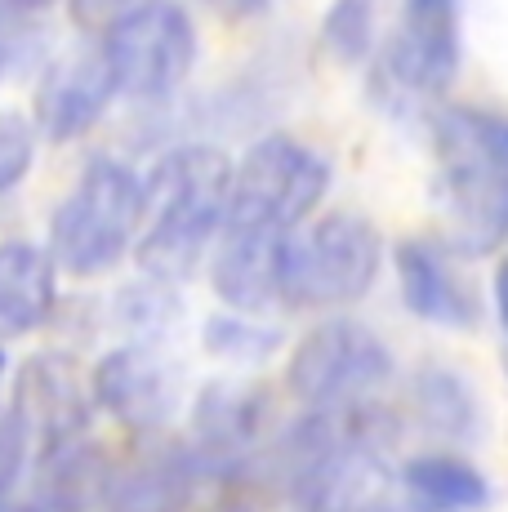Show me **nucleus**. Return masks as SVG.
Listing matches in <instances>:
<instances>
[{"instance_id": "nucleus-25", "label": "nucleus", "mask_w": 508, "mask_h": 512, "mask_svg": "<svg viewBox=\"0 0 508 512\" xmlns=\"http://www.w3.org/2000/svg\"><path fill=\"white\" fill-rule=\"evenodd\" d=\"M14 512H81V499L58 495V490H41V495L27 499V504L14 508Z\"/></svg>"}, {"instance_id": "nucleus-17", "label": "nucleus", "mask_w": 508, "mask_h": 512, "mask_svg": "<svg viewBox=\"0 0 508 512\" xmlns=\"http://www.w3.org/2000/svg\"><path fill=\"white\" fill-rule=\"evenodd\" d=\"M402 481H406V495L424 499V504H437V508H451V512L482 508L486 499H491L486 477L459 455H419V459H410Z\"/></svg>"}, {"instance_id": "nucleus-28", "label": "nucleus", "mask_w": 508, "mask_h": 512, "mask_svg": "<svg viewBox=\"0 0 508 512\" xmlns=\"http://www.w3.org/2000/svg\"><path fill=\"white\" fill-rule=\"evenodd\" d=\"M210 512H250V508L241 504V499H223V504H214Z\"/></svg>"}, {"instance_id": "nucleus-8", "label": "nucleus", "mask_w": 508, "mask_h": 512, "mask_svg": "<svg viewBox=\"0 0 508 512\" xmlns=\"http://www.w3.org/2000/svg\"><path fill=\"white\" fill-rule=\"evenodd\" d=\"M272 397L254 379H214L197 392L192 406V455L210 477H232L254 459L268 432Z\"/></svg>"}, {"instance_id": "nucleus-24", "label": "nucleus", "mask_w": 508, "mask_h": 512, "mask_svg": "<svg viewBox=\"0 0 508 512\" xmlns=\"http://www.w3.org/2000/svg\"><path fill=\"white\" fill-rule=\"evenodd\" d=\"M201 5H210L219 18H232V23H241V18L263 14V9H268L272 0H201Z\"/></svg>"}, {"instance_id": "nucleus-9", "label": "nucleus", "mask_w": 508, "mask_h": 512, "mask_svg": "<svg viewBox=\"0 0 508 512\" xmlns=\"http://www.w3.org/2000/svg\"><path fill=\"white\" fill-rule=\"evenodd\" d=\"M90 397L130 432H156L179 406V370L152 343L107 352L90 374Z\"/></svg>"}, {"instance_id": "nucleus-11", "label": "nucleus", "mask_w": 508, "mask_h": 512, "mask_svg": "<svg viewBox=\"0 0 508 512\" xmlns=\"http://www.w3.org/2000/svg\"><path fill=\"white\" fill-rule=\"evenodd\" d=\"M112 98L116 85L112 72H107L103 49H76V54L58 58L45 72L41 90H36V130L54 143H72L99 125Z\"/></svg>"}, {"instance_id": "nucleus-18", "label": "nucleus", "mask_w": 508, "mask_h": 512, "mask_svg": "<svg viewBox=\"0 0 508 512\" xmlns=\"http://www.w3.org/2000/svg\"><path fill=\"white\" fill-rule=\"evenodd\" d=\"M419 415L428 419L433 432H446V437H473L477 432V406L473 392L464 388V379L451 370H424L419 374Z\"/></svg>"}, {"instance_id": "nucleus-5", "label": "nucleus", "mask_w": 508, "mask_h": 512, "mask_svg": "<svg viewBox=\"0 0 508 512\" xmlns=\"http://www.w3.org/2000/svg\"><path fill=\"white\" fill-rule=\"evenodd\" d=\"M330 165L290 134H268L232 165V192L223 228L290 236L321 205Z\"/></svg>"}, {"instance_id": "nucleus-29", "label": "nucleus", "mask_w": 508, "mask_h": 512, "mask_svg": "<svg viewBox=\"0 0 508 512\" xmlns=\"http://www.w3.org/2000/svg\"><path fill=\"white\" fill-rule=\"evenodd\" d=\"M0 379H5V352H0Z\"/></svg>"}, {"instance_id": "nucleus-1", "label": "nucleus", "mask_w": 508, "mask_h": 512, "mask_svg": "<svg viewBox=\"0 0 508 512\" xmlns=\"http://www.w3.org/2000/svg\"><path fill=\"white\" fill-rule=\"evenodd\" d=\"M228 192V152L210 143H183L165 152L143 179V228L134 236L139 268L161 285L188 281L223 228Z\"/></svg>"}, {"instance_id": "nucleus-12", "label": "nucleus", "mask_w": 508, "mask_h": 512, "mask_svg": "<svg viewBox=\"0 0 508 512\" xmlns=\"http://www.w3.org/2000/svg\"><path fill=\"white\" fill-rule=\"evenodd\" d=\"M281 250L286 236L219 228L210 281L232 312H268L281 294Z\"/></svg>"}, {"instance_id": "nucleus-26", "label": "nucleus", "mask_w": 508, "mask_h": 512, "mask_svg": "<svg viewBox=\"0 0 508 512\" xmlns=\"http://www.w3.org/2000/svg\"><path fill=\"white\" fill-rule=\"evenodd\" d=\"M375 512H451V508H437V504H424V499H415V495H388L384 504H379Z\"/></svg>"}, {"instance_id": "nucleus-20", "label": "nucleus", "mask_w": 508, "mask_h": 512, "mask_svg": "<svg viewBox=\"0 0 508 512\" xmlns=\"http://www.w3.org/2000/svg\"><path fill=\"white\" fill-rule=\"evenodd\" d=\"M36 161V125L18 112H0V192H14Z\"/></svg>"}, {"instance_id": "nucleus-3", "label": "nucleus", "mask_w": 508, "mask_h": 512, "mask_svg": "<svg viewBox=\"0 0 508 512\" xmlns=\"http://www.w3.org/2000/svg\"><path fill=\"white\" fill-rule=\"evenodd\" d=\"M143 228V179L112 156H94L50 219V254L76 277L107 272Z\"/></svg>"}, {"instance_id": "nucleus-16", "label": "nucleus", "mask_w": 508, "mask_h": 512, "mask_svg": "<svg viewBox=\"0 0 508 512\" xmlns=\"http://www.w3.org/2000/svg\"><path fill=\"white\" fill-rule=\"evenodd\" d=\"M210 477L192 446H170L139 459L130 472L107 481L112 490V512H183L197 490V481Z\"/></svg>"}, {"instance_id": "nucleus-4", "label": "nucleus", "mask_w": 508, "mask_h": 512, "mask_svg": "<svg viewBox=\"0 0 508 512\" xmlns=\"http://www.w3.org/2000/svg\"><path fill=\"white\" fill-rule=\"evenodd\" d=\"M379 277V232L353 210L321 214L304 232L286 236L281 250V294L277 303L304 312L348 308Z\"/></svg>"}, {"instance_id": "nucleus-13", "label": "nucleus", "mask_w": 508, "mask_h": 512, "mask_svg": "<svg viewBox=\"0 0 508 512\" xmlns=\"http://www.w3.org/2000/svg\"><path fill=\"white\" fill-rule=\"evenodd\" d=\"M397 281L402 299L419 321L442 330H468L477 326V299L455 272L451 254L433 241H402L397 245Z\"/></svg>"}, {"instance_id": "nucleus-22", "label": "nucleus", "mask_w": 508, "mask_h": 512, "mask_svg": "<svg viewBox=\"0 0 508 512\" xmlns=\"http://www.w3.org/2000/svg\"><path fill=\"white\" fill-rule=\"evenodd\" d=\"M27 450H32V441H27L14 406H0V495L14 490L18 472H23V464H27Z\"/></svg>"}, {"instance_id": "nucleus-23", "label": "nucleus", "mask_w": 508, "mask_h": 512, "mask_svg": "<svg viewBox=\"0 0 508 512\" xmlns=\"http://www.w3.org/2000/svg\"><path fill=\"white\" fill-rule=\"evenodd\" d=\"M139 5L143 0H67V14H72V23L85 27V32H103V27H112L116 18Z\"/></svg>"}, {"instance_id": "nucleus-14", "label": "nucleus", "mask_w": 508, "mask_h": 512, "mask_svg": "<svg viewBox=\"0 0 508 512\" xmlns=\"http://www.w3.org/2000/svg\"><path fill=\"white\" fill-rule=\"evenodd\" d=\"M455 58V0H406L402 32L393 41V72L402 76V85L442 94L455 76Z\"/></svg>"}, {"instance_id": "nucleus-19", "label": "nucleus", "mask_w": 508, "mask_h": 512, "mask_svg": "<svg viewBox=\"0 0 508 512\" xmlns=\"http://www.w3.org/2000/svg\"><path fill=\"white\" fill-rule=\"evenodd\" d=\"M281 334L268 330L263 321H254V312H219L205 321V348L223 361H268L277 352Z\"/></svg>"}, {"instance_id": "nucleus-7", "label": "nucleus", "mask_w": 508, "mask_h": 512, "mask_svg": "<svg viewBox=\"0 0 508 512\" xmlns=\"http://www.w3.org/2000/svg\"><path fill=\"white\" fill-rule=\"evenodd\" d=\"M99 49L107 58L116 94L165 98L188 81L192 63H197V32H192V18L179 5L143 0L139 9L103 27Z\"/></svg>"}, {"instance_id": "nucleus-2", "label": "nucleus", "mask_w": 508, "mask_h": 512, "mask_svg": "<svg viewBox=\"0 0 508 512\" xmlns=\"http://www.w3.org/2000/svg\"><path fill=\"white\" fill-rule=\"evenodd\" d=\"M433 130L455 232L468 250H486L508 236V121L477 107H446Z\"/></svg>"}, {"instance_id": "nucleus-6", "label": "nucleus", "mask_w": 508, "mask_h": 512, "mask_svg": "<svg viewBox=\"0 0 508 512\" xmlns=\"http://www.w3.org/2000/svg\"><path fill=\"white\" fill-rule=\"evenodd\" d=\"M393 379V352L370 326L330 317L295 343L286 383L308 410H344L370 401Z\"/></svg>"}, {"instance_id": "nucleus-15", "label": "nucleus", "mask_w": 508, "mask_h": 512, "mask_svg": "<svg viewBox=\"0 0 508 512\" xmlns=\"http://www.w3.org/2000/svg\"><path fill=\"white\" fill-rule=\"evenodd\" d=\"M58 308V263L36 241L0 245V330L32 334Z\"/></svg>"}, {"instance_id": "nucleus-21", "label": "nucleus", "mask_w": 508, "mask_h": 512, "mask_svg": "<svg viewBox=\"0 0 508 512\" xmlns=\"http://www.w3.org/2000/svg\"><path fill=\"white\" fill-rule=\"evenodd\" d=\"M326 45L335 49L339 58L357 63L370 45V0H335L326 18Z\"/></svg>"}, {"instance_id": "nucleus-27", "label": "nucleus", "mask_w": 508, "mask_h": 512, "mask_svg": "<svg viewBox=\"0 0 508 512\" xmlns=\"http://www.w3.org/2000/svg\"><path fill=\"white\" fill-rule=\"evenodd\" d=\"M495 312H500V326H504V339H508V254L495 272Z\"/></svg>"}, {"instance_id": "nucleus-10", "label": "nucleus", "mask_w": 508, "mask_h": 512, "mask_svg": "<svg viewBox=\"0 0 508 512\" xmlns=\"http://www.w3.org/2000/svg\"><path fill=\"white\" fill-rule=\"evenodd\" d=\"M90 401V383L63 352H41L18 370L14 415L41 455L76 437H90Z\"/></svg>"}]
</instances>
